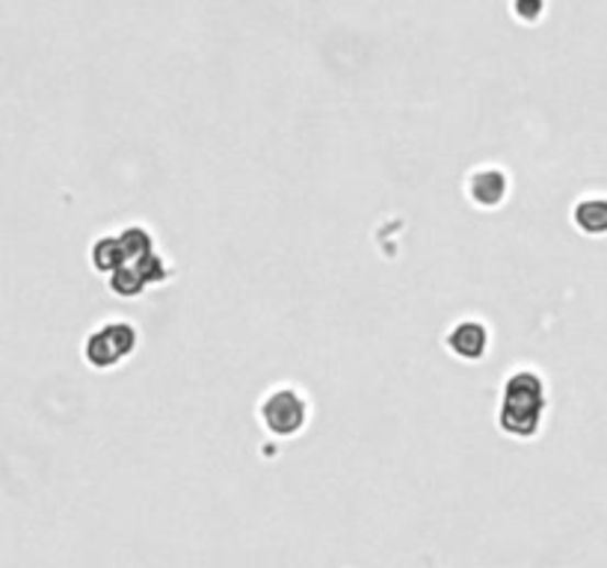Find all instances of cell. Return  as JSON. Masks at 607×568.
<instances>
[{"instance_id": "8992f818", "label": "cell", "mask_w": 607, "mask_h": 568, "mask_svg": "<svg viewBox=\"0 0 607 568\" xmlns=\"http://www.w3.org/2000/svg\"><path fill=\"white\" fill-rule=\"evenodd\" d=\"M572 222L587 237H605L607 234V199L605 196H587L572 208Z\"/></svg>"}, {"instance_id": "277c9868", "label": "cell", "mask_w": 607, "mask_h": 568, "mask_svg": "<svg viewBox=\"0 0 607 568\" xmlns=\"http://www.w3.org/2000/svg\"><path fill=\"white\" fill-rule=\"evenodd\" d=\"M445 344H448V349H451L457 358H462V361H481V358L490 353V326H486L483 320H460V323H453L451 326V332L445 337Z\"/></svg>"}, {"instance_id": "6da1fadb", "label": "cell", "mask_w": 607, "mask_h": 568, "mask_svg": "<svg viewBox=\"0 0 607 568\" xmlns=\"http://www.w3.org/2000/svg\"><path fill=\"white\" fill-rule=\"evenodd\" d=\"M546 417V382L537 370L519 367L504 379L498 405L501 433L519 442L537 438Z\"/></svg>"}, {"instance_id": "9c48e42d", "label": "cell", "mask_w": 607, "mask_h": 568, "mask_svg": "<svg viewBox=\"0 0 607 568\" xmlns=\"http://www.w3.org/2000/svg\"><path fill=\"white\" fill-rule=\"evenodd\" d=\"M119 243H122V249H125L127 264L155 252V237H151V232L143 229V225H127V229H122V232H119Z\"/></svg>"}, {"instance_id": "7a4b0ae2", "label": "cell", "mask_w": 607, "mask_h": 568, "mask_svg": "<svg viewBox=\"0 0 607 568\" xmlns=\"http://www.w3.org/2000/svg\"><path fill=\"white\" fill-rule=\"evenodd\" d=\"M139 344V332L127 320H104L83 341V361L92 370H113L125 361Z\"/></svg>"}, {"instance_id": "3957f363", "label": "cell", "mask_w": 607, "mask_h": 568, "mask_svg": "<svg viewBox=\"0 0 607 568\" xmlns=\"http://www.w3.org/2000/svg\"><path fill=\"white\" fill-rule=\"evenodd\" d=\"M258 417L270 435L276 438H294L308 424V400L300 388L276 386L270 388L258 405Z\"/></svg>"}, {"instance_id": "30bf717a", "label": "cell", "mask_w": 607, "mask_h": 568, "mask_svg": "<svg viewBox=\"0 0 607 568\" xmlns=\"http://www.w3.org/2000/svg\"><path fill=\"white\" fill-rule=\"evenodd\" d=\"M131 264H137V270L143 272V279L148 281V288H155V285H164V281L169 279L167 260L160 258L157 252H151V255H143V258H137V260H131Z\"/></svg>"}, {"instance_id": "ba28073f", "label": "cell", "mask_w": 607, "mask_h": 568, "mask_svg": "<svg viewBox=\"0 0 607 568\" xmlns=\"http://www.w3.org/2000/svg\"><path fill=\"white\" fill-rule=\"evenodd\" d=\"M108 281H110V290L122 299H134L148 290V281L143 279V272L137 270V264H125V267H119L116 272H110Z\"/></svg>"}, {"instance_id": "5b68a950", "label": "cell", "mask_w": 607, "mask_h": 568, "mask_svg": "<svg viewBox=\"0 0 607 568\" xmlns=\"http://www.w3.org/2000/svg\"><path fill=\"white\" fill-rule=\"evenodd\" d=\"M509 193V178L498 166H481L469 175V199L483 211L501 208Z\"/></svg>"}, {"instance_id": "52a82bcc", "label": "cell", "mask_w": 607, "mask_h": 568, "mask_svg": "<svg viewBox=\"0 0 607 568\" xmlns=\"http://www.w3.org/2000/svg\"><path fill=\"white\" fill-rule=\"evenodd\" d=\"M89 260H92V267L104 276L110 272H116L119 267H125V249H122V243H119V234H101L99 241L92 243V249H89Z\"/></svg>"}]
</instances>
